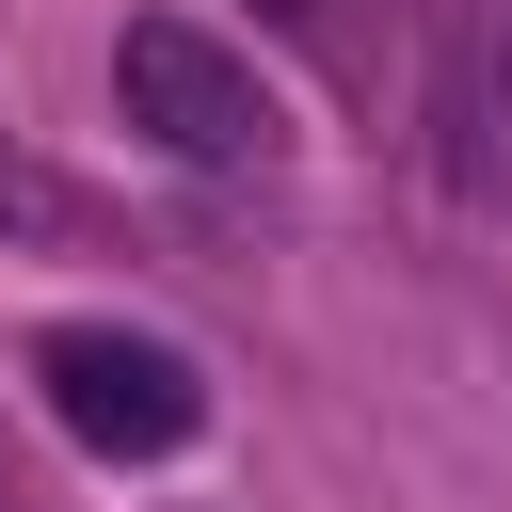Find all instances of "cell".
Wrapping results in <instances>:
<instances>
[{
	"label": "cell",
	"mask_w": 512,
	"mask_h": 512,
	"mask_svg": "<svg viewBox=\"0 0 512 512\" xmlns=\"http://www.w3.org/2000/svg\"><path fill=\"white\" fill-rule=\"evenodd\" d=\"M112 112H128L160 160H192V176H256V160L288 144L272 80H256L208 16H128V32H112Z\"/></svg>",
	"instance_id": "1"
},
{
	"label": "cell",
	"mask_w": 512,
	"mask_h": 512,
	"mask_svg": "<svg viewBox=\"0 0 512 512\" xmlns=\"http://www.w3.org/2000/svg\"><path fill=\"white\" fill-rule=\"evenodd\" d=\"M32 384H48V416L96 464H176L208 432V368L176 336H128V320H48L32 336Z\"/></svg>",
	"instance_id": "2"
},
{
	"label": "cell",
	"mask_w": 512,
	"mask_h": 512,
	"mask_svg": "<svg viewBox=\"0 0 512 512\" xmlns=\"http://www.w3.org/2000/svg\"><path fill=\"white\" fill-rule=\"evenodd\" d=\"M80 224H96V208H80L32 144H0V240H80Z\"/></svg>",
	"instance_id": "3"
}]
</instances>
